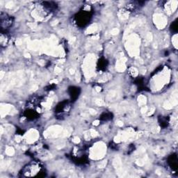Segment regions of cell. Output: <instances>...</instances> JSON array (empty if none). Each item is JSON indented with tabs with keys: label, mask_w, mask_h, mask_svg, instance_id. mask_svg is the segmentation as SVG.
<instances>
[{
	"label": "cell",
	"mask_w": 178,
	"mask_h": 178,
	"mask_svg": "<svg viewBox=\"0 0 178 178\" xmlns=\"http://www.w3.org/2000/svg\"><path fill=\"white\" fill-rule=\"evenodd\" d=\"M43 167L41 166L40 163L33 162L25 166L22 169L21 174L23 176H29V177L33 176V177H35V176H40V174L43 173Z\"/></svg>",
	"instance_id": "6da1fadb"
},
{
	"label": "cell",
	"mask_w": 178,
	"mask_h": 178,
	"mask_svg": "<svg viewBox=\"0 0 178 178\" xmlns=\"http://www.w3.org/2000/svg\"><path fill=\"white\" fill-rule=\"evenodd\" d=\"M91 15L88 11H82L76 16V22L79 26H85L90 21Z\"/></svg>",
	"instance_id": "7a4b0ae2"
},
{
	"label": "cell",
	"mask_w": 178,
	"mask_h": 178,
	"mask_svg": "<svg viewBox=\"0 0 178 178\" xmlns=\"http://www.w3.org/2000/svg\"><path fill=\"white\" fill-rule=\"evenodd\" d=\"M13 20L11 16H8L6 14H5V17L3 16V15L1 14V29H8V27H10L12 25Z\"/></svg>",
	"instance_id": "3957f363"
},
{
	"label": "cell",
	"mask_w": 178,
	"mask_h": 178,
	"mask_svg": "<svg viewBox=\"0 0 178 178\" xmlns=\"http://www.w3.org/2000/svg\"><path fill=\"white\" fill-rule=\"evenodd\" d=\"M168 164H169L170 167H171L172 169L177 170V156H176L175 155L170 156V157H169V159H168Z\"/></svg>",
	"instance_id": "277c9868"
},
{
	"label": "cell",
	"mask_w": 178,
	"mask_h": 178,
	"mask_svg": "<svg viewBox=\"0 0 178 178\" xmlns=\"http://www.w3.org/2000/svg\"><path fill=\"white\" fill-rule=\"evenodd\" d=\"M70 94L72 98L77 99L79 94V88L77 87H71L70 88Z\"/></svg>",
	"instance_id": "5b68a950"
},
{
	"label": "cell",
	"mask_w": 178,
	"mask_h": 178,
	"mask_svg": "<svg viewBox=\"0 0 178 178\" xmlns=\"http://www.w3.org/2000/svg\"><path fill=\"white\" fill-rule=\"evenodd\" d=\"M111 114H104L101 116V119H103V120H109L111 119V118H112V117H111Z\"/></svg>",
	"instance_id": "8992f818"
},
{
	"label": "cell",
	"mask_w": 178,
	"mask_h": 178,
	"mask_svg": "<svg viewBox=\"0 0 178 178\" xmlns=\"http://www.w3.org/2000/svg\"><path fill=\"white\" fill-rule=\"evenodd\" d=\"M172 27H173V28H172L171 29H172V31H177V22H174L173 23H172Z\"/></svg>",
	"instance_id": "52a82bcc"
}]
</instances>
